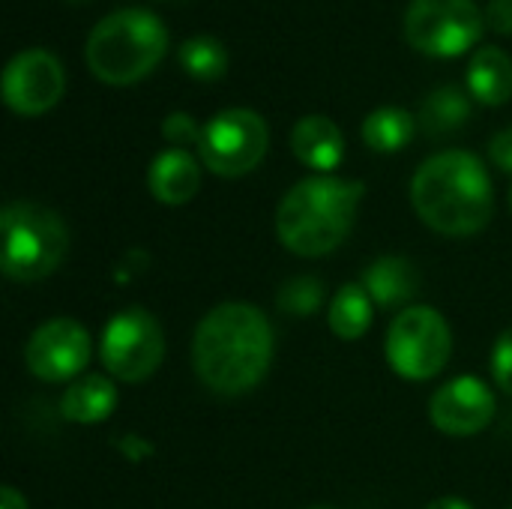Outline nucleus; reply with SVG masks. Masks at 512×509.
I'll return each instance as SVG.
<instances>
[{
  "label": "nucleus",
  "mask_w": 512,
  "mask_h": 509,
  "mask_svg": "<svg viewBox=\"0 0 512 509\" xmlns=\"http://www.w3.org/2000/svg\"><path fill=\"white\" fill-rule=\"evenodd\" d=\"M192 363L207 390L219 396L249 393L273 363V327L249 303H222L201 318Z\"/></svg>",
  "instance_id": "nucleus-1"
},
{
  "label": "nucleus",
  "mask_w": 512,
  "mask_h": 509,
  "mask_svg": "<svg viewBox=\"0 0 512 509\" xmlns=\"http://www.w3.org/2000/svg\"><path fill=\"white\" fill-rule=\"evenodd\" d=\"M417 216L450 237H468L489 225L495 189L486 165L468 150H444L426 159L411 180Z\"/></svg>",
  "instance_id": "nucleus-2"
},
{
  "label": "nucleus",
  "mask_w": 512,
  "mask_h": 509,
  "mask_svg": "<svg viewBox=\"0 0 512 509\" xmlns=\"http://www.w3.org/2000/svg\"><path fill=\"white\" fill-rule=\"evenodd\" d=\"M363 198V183L330 174L306 177L288 189L276 210V231L285 249L321 258L345 243Z\"/></svg>",
  "instance_id": "nucleus-3"
},
{
  "label": "nucleus",
  "mask_w": 512,
  "mask_h": 509,
  "mask_svg": "<svg viewBox=\"0 0 512 509\" xmlns=\"http://www.w3.org/2000/svg\"><path fill=\"white\" fill-rule=\"evenodd\" d=\"M168 51V27L150 9H117L96 21L87 36V69L111 87H126L150 75Z\"/></svg>",
  "instance_id": "nucleus-4"
},
{
  "label": "nucleus",
  "mask_w": 512,
  "mask_h": 509,
  "mask_svg": "<svg viewBox=\"0 0 512 509\" xmlns=\"http://www.w3.org/2000/svg\"><path fill=\"white\" fill-rule=\"evenodd\" d=\"M3 276L12 282H39L51 276L69 255L66 222L33 201H12L0 213Z\"/></svg>",
  "instance_id": "nucleus-5"
},
{
  "label": "nucleus",
  "mask_w": 512,
  "mask_h": 509,
  "mask_svg": "<svg viewBox=\"0 0 512 509\" xmlns=\"http://www.w3.org/2000/svg\"><path fill=\"white\" fill-rule=\"evenodd\" d=\"M384 351L396 375L408 381H429L447 366L453 354V333L438 309L411 306L393 318Z\"/></svg>",
  "instance_id": "nucleus-6"
},
{
  "label": "nucleus",
  "mask_w": 512,
  "mask_h": 509,
  "mask_svg": "<svg viewBox=\"0 0 512 509\" xmlns=\"http://www.w3.org/2000/svg\"><path fill=\"white\" fill-rule=\"evenodd\" d=\"M486 27L474 0H411L402 33L411 48L429 57H459L471 51Z\"/></svg>",
  "instance_id": "nucleus-7"
},
{
  "label": "nucleus",
  "mask_w": 512,
  "mask_h": 509,
  "mask_svg": "<svg viewBox=\"0 0 512 509\" xmlns=\"http://www.w3.org/2000/svg\"><path fill=\"white\" fill-rule=\"evenodd\" d=\"M270 129L252 108H225L201 129L198 156L219 177L249 174L267 153Z\"/></svg>",
  "instance_id": "nucleus-8"
},
{
  "label": "nucleus",
  "mask_w": 512,
  "mask_h": 509,
  "mask_svg": "<svg viewBox=\"0 0 512 509\" xmlns=\"http://www.w3.org/2000/svg\"><path fill=\"white\" fill-rule=\"evenodd\" d=\"M102 366L126 384L150 378L165 357V336L159 321L147 309L117 312L99 342Z\"/></svg>",
  "instance_id": "nucleus-9"
},
{
  "label": "nucleus",
  "mask_w": 512,
  "mask_h": 509,
  "mask_svg": "<svg viewBox=\"0 0 512 509\" xmlns=\"http://www.w3.org/2000/svg\"><path fill=\"white\" fill-rule=\"evenodd\" d=\"M0 90H3V102L15 114L39 117V114L51 111L66 90L63 63L45 48L18 51L3 69Z\"/></svg>",
  "instance_id": "nucleus-10"
},
{
  "label": "nucleus",
  "mask_w": 512,
  "mask_h": 509,
  "mask_svg": "<svg viewBox=\"0 0 512 509\" xmlns=\"http://www.w3.org/2000/svg\"><path fill=\"white\" fill-rule=\"evenodd\" d=\"M90 354V333L72 318H54L30 336L24 363L42 381H69L90 363Z\"/></svg>",
  "instance_id": "nucleus-11"
},
{
  "label": "nucleus",
  "mask_w": 512,
  "mask_h": 509,
  "mask_svg": "<svg viewBox=\"0 0 512 509\" xmlns=\"http://www.w3.org/2000/svg\"><path fill=\"white\" fill-rule=\"evenodd\" d=\"M498 411L495 393L474 375H462L435 390L429 402V420L453 438H471L483 432Z\"/></svg>",
  "instance_id": "nucleus-12"
},
{
  "label": "nucleus",
  "mask_w": 512,
  "mask_h": 509,
  "mask_svg": "<svg viewBox=\"0 0 512 509\" xmlns=\"http://www.w3.org/2000/svg\"><path fill=\"white\" fill-rule=\"evenodd\" d=\"M291 150H294V156L306 168L330 174V171H336L342 165L345 138H342V129L330 117L309 114V117L294 123V129H291Z\"/></svg>",
  "instance_id": "nucleus-13"
},
{
  "label": "nucleus",
  "mask_w": 512,
  "mask_h": 509,
  "mask_svg": "<svg viewBox=\"0 0 512 509\" xmlns=\"http://www.w3.org/2000/svg\"><path fill=\"white\" fill-rule=\"evenodd\" d=\"M147 186H150V192H153V198L159 204L177 207V204H186V201L195 198V192L201 186V168L192 159V153H186L180 147H171V150H162L150 162Z\"/></svg>",
  "instance_id": "nucleus-14"
},
{
  "label": "nucleus",
  "mask_w": 512,
  "mask_h": 509,
  "mask_svg": "<svg viewBox=\"0 0 512 509\" xmlns=\"http://www.w3.org/2000/svg\"><path fill=\"white\" fill-rule=\"evenodd\" d=\"M363 288L372 297V303L384 309H399L420 291V273L411 261L399 255H384L372 261L363 273Z\"/></svg>",
  "instance_id": "nucleus-15"
},
{
  "label": "nucleus",
  "mask_w": 512,
  "mask_h": 509,
  "mask_svg": "<svg viewBox=\"0 0 512 509\" xmlns=\"http://www.w3.org/2000/svg\"><path fill=\"white\" fill-rule=\"evenodd\" d=\"M468 90L477 102L495 108L512 99V57L498 45H483L468 63Z\"/></svg>",
  "instance_id": "nucleus-16"
},
{
  "label": "nucleus",
  "mask_w": 512,
  "mask_h": 509,
  "mask_svg": "<svg viewBox=\"0 0 512 509\" xmlns=\"http://www.w3.org/2000/svg\"><path fill=\"white\" fill-rule=\"evenodd\" d=\"M114 405H117V387L102 375H87V378L75 381L60 399L63 417L72 423H81V426L108 420Z\"/></svg>",
  "instance_id": "nucleus-17"
},
{
  "label": "nucleus",
  "mask_w": 512,
  "mask_h": 509,
  "mask_svg": "<svg viewBox=\"0 0 512 509\" xmlns=\"http://www.w3.org/2000/svg\"><path fill=\"white\" fill-rule=\"evenodd\" d=\"M468 117H471V99L465 96V90L444 84L423 99L417 123L429 138H447L450 132L462 129Z\"/></svg>",
  "instance_id": "nucleus-18"
},
{
  "label": "nucleus",
  "mask_w": 512,
  "mask_h": 509,
  "mask_svg": "<svg viewBox=\"0 0 512 509\" xmlns=\"http://www.w3.org/2000/svg\"><path fill=\"white\" fill-rule=\"evenodd\" d=\"M414 129H417V120L405 108L384 105V108H375L363 120V141L375 153H399L414 138Z\"/></svg>",
  "instance_id": "nucleus-19"
},
{
  "label": "nucleus",
  "mask_w": 512,
  "mask_h": 509,
  "mask_svg": "<svg viewBox=\"0 0 512 509\" xmlns=\"http://www.w3.org/2000/svg\"><path fill=\"white\" fill-rule=\"evenodd\" d=\"M327 321L330 330L345 342H357L360 336H366V330L372 327V297L366 294V288L357 282L345 285L333 297Z\"/></svg>",
  "instance_id": "nucleus-20"
},
{
  "label": "nucleus",
  "mask_w": 512,
  "mask_h": 509,
  "mask_svg": "<svg viewBox=\"0 0 512 509\" xmlns=\"http://www.w3.org/2000/svg\"><path fill=\"white\" fill-rule=\"evenodd\" d=\"M180 66H183V72L189 78H195L201 84H210V81H219L228 72V51L216 36L198 33V36H189L180 45Z\"/></svg>",
  "instance_id": "nucleus-21"
},
{
  "label": "nucleus",
  "mask_w": 512,
  "mask_h": 509,
  "mask_svg": "<svg viewBox=\"0 0 512 509\" xmlns=\"http://www.w3.org/2000/svg\"><path fill=\"white\" fill-rule=\"evenodd\" d=\"M321 303H324V282L315 276H297L285 282L276 297L279 312L291 318H309L321 309Z\"/></svg>",
  "instance_id": "nucleus-22"
},
{
  "label": "nucleus",
  "mask_w": 512,
  "mask_h": 509,
  "mask_svg": "<svg viewBox=\"0 0 512 509\" xmlns=\"http://www.w3.org/2000/svg\"><path fill=\"white\" fill-rule=\"evenodd\" d=\"M201 129H204V126H198L195 117L186 114V111H174V114H168V117L162 120V135H165V141H171V144L180 147V150L189 147V144L198 147Z\"/></svg>",
  "instance_id": "nucleus-23"
},
{
  "label": "nucleus",
  "mask_w": 512,
  "mask_h": 509,
  "mask_svg": "<svg viewBox=\"0 0 512 509\" xmlns=\"http://www.w3.org/2000/svg\"><path fill=\"white\" fill-rule=\"evenodd\" d=\"M492 372H495V384L512 396V327L501 333L495 351H492Z\"/></svg>",
  "instance_id": "nucleus-24"
},
{
  "label": "nucleus",
  "mask_w": 512,
  "mask_h": 509,
  "mask_svg": "<svg viewBox=\"0 0 512 509\" xmlns=\"http://www.w3.org/2000/svg\"><path fill=\"white\" fill-rule=\"evenodd\" d=\"M483 15L498 36H512V0H489Z\"/></svg>",
  "instance_id": "nucleus-25"
},
{
  "label": "nucleus",
  "mask_w": 512,
  "mask_h": 509,
  "mask_svg": "<svg viewBox=\"0 0 512 509\" xmlns=\"http://www.w3.org/2000/svg\"><path fill=\"white\" fill-rule=\"evenodd\" d=\"M489 156H492V162H495L504 174H512V126L501 129V132L492 138Z\"/></svg>",
  "instance_id": "nucleus-26"
},
{
  "label": "nucleus",
  "mask_w": 512,
  "mask_h": 509,
  "mask_svg": "<svg viewBox=\"0 0 512 509\" xmlns=\"http://www.w3.org/2000/svg\"><path fill=\"white\" fill-rule=\"evenodd\" d=\"M0 509H27V501H24V495L18 489L3 486V492H0Z\"/></svg>",
  "instance_id": "nucleus-27"
},
{
  "label": "nucleus",
  "mask_w": 512,
  "mask_h": 509,
  "mask_svg": "<svg viewBox=\"0 0 512 509\" xmlns=\"http://www.w3.org/2000/svg\"><path fill=\"white\" fill-rule=\"evenodd\" d=\"M426 509H474L468 501H462V498H441V501H435V504H429Z\"/></svg>",
  "instance_id": "nucleus-28"
},
{
  "label": "nucleus",
  "mask_w": 512,
  "mask_h": 509,
  "mask_svg": "<svg viewBox=\"0 0 512 509\" xmlns=\"http://www.w3.org/2000/svg\"><path fill=\"white\" fill-rule=\"evenodd\" d=\"M69 3H81V0H69Z\"/></svg>",
  "instance_id": "nucleus-29"
},
{
  "label": "nucleus",
  "mask_w": 512,
  "mask_h": 509,
  "mask_svg": "<svg viewBox=\"0 0 512 509\" xmlns=\"http://www.w3.org/2000/svg\"><path fill=\"white\" fill-rule=\"evenodd\" d=\"M510 207H512V189H510Z\"/></svg>",
  "instance_id": "nucleus-30"
},
{
  "label": "nucleus",
  "mask_w": 512,
  "mask_h": 509,
  "mask_svg": "<svg viewBox=\"0 0 512 509\" xmlns=\"http://www.w3.org/2000/svg\"><path fill=\"white\" fill-rule=\"evenodd\" d=\"M315 509H324V507H315Z\"/></svg>",
  "instance_id": "nucleus-31"
}]
</instances>
